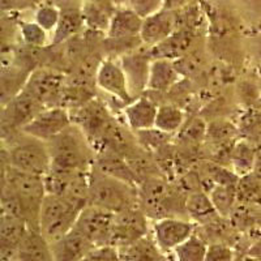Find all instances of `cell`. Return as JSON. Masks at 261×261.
<instances>
[{
	"label": "cell",
	"mask_w": 261,
	"mask_h": 261,
	"mask_svg": "<svg viewBox=\"0 0 261 261\" xmlns=\"http://www.w3.org/2000/svg\"><path fill=\"white\" fill-rule=\"evenodd\" d=\"M46 144L53 169L90 171L94 166L97 153L84 130L74 123Z\"/></svg>",
	"instance_id": "6da1fadb"
},
{
	"label": "cell",
	"mask_w": 261,
	"mask_h": 261,
	"mask_svg": "<svg viewBox=\"0 0 261 261\" xmlns=\"http://www.w3.org/2000/svg\"><path fill=\"white\" fill-rule=\"evenodd\" d=\"M3 187L8 188L20 202V216L30 228L39 230V212L47 195L45 176L33 175L13 167L4 166Z\"/></svg>",
	"instance_id": "7a4b0ae2"
},
{
	"label": "cell",
	"mask_w": 261,
	"mask_h": 261,
	"mask_svg": "<svg viewBox=\"0 0 261 261\" xmlns=\"http://www.w3.org/2000/svg\"><path fill=\"white\" fill-rule=\"evenodd\" d=\"M89 204L113 213L139 206V187L122 179L114 178L93 166L90 170Z\"/></svg>",
	"instance_id": "3957f363"
},
{
	"label": "cell",
	"mask_w": 261,
	"mask_h": 261,
	"mask_svg": "<svg viewBox=\"0 0 261 261\" xmlns=\"http://www.w3.org/2000/svg\"><path fill=\"white\" fill-rule=\"evenodd\" d=\"M85 206L64 196L47 193L39 212V231L50 242L57 241L74 227L79 214Z\"/></svg>",
	"instance_id": "277c9868"
},
{
	"label": "cell",
	"mask_w": 261,
	"mask_h": 261,
	"mask_svg": "<svg viewBox=\"0 0 261 261\" xmlns=\"http://www.w3.org/2000/svg\"><path fill=\"white\" fill-rule=\"evenodd\" d=\"M24 135L8 148L6 165L33 175L46 176L53 167L47 144L38 139Z\"/></svg>",
	"instance_id": "5b68a950"
},
{
	"label": "cell",
	"mask_w": 261,
	"mask_h": 261,
	"mask_svg": "<svg viewBox=\"0 0 261 261\" xmlns=\"http://www.w3.org/2000/svg\"><path fill=\"white\" fill-rule=\"evenodd\" d=\"M143 21L129 7H118L111 16L105 42L109 43V47H113L115 53H120V57L144 47L140 38Z\"/></svg>",
	"instance_id": "8992f818"
},
{
	"label": "cell",
	"mask_w": 261,
	"mask_h": 261,
	"mask_svg": "<svg viewBox=\"0 0 261 261\" xmlns=\"http://www.w3.org/2000/svg\"><path fill=\"white\" fill-rule=\"evenodd\" d=\"M90 171H73L51 167L45 176L47 193L64 196L79 204H89Z\"/></svg>",
	"instance_id": "52a82bcc"
},
{
	"label": "cell",
	"mask_w": 261,
	"mask_h": 261,
	"mask_svg": "<svg viewBox=\"0 0 261 261\" xmlns=\"http://www.w3.org/2000/svg\"><path fill=\"white\" fill-rule=\"evenodd\" d=\"M115 213L107 209L88 204L79 214L74 228L94 246L111 244Z\"/></svg>",
	"instance_id": "ba28073f"
},
{
	"label": "cell",
	"mask_w": 261,
	"mask_h": 261,
	"mask_svg": "<svg viewBox=\"0 0 261 261\" xmlns=\"http://www.w3.org/2000/svg\"><path fill=\"white\" fill-rule=\"evenodd\" d=\"M150 232L149 218L140 209V206L119 212L115 213V220H114L111 246L123 249Z\"/></svg>",
	"instance_id": "9c48e42d"
},
{
	"label": "cell",
	"mask_w": 261,
	"mask_h": 261,
	"mask_svg": "<svg viewBox=\"0 0 261 261\" xmlns=\"http://www.w3.org/2000/svg\"><path fill=\"white\" fill-rule=\"evenodd\" d=\"M73 124L72 114L63 106L46 107L21 132L41 141H50Z\"/></svg>",
	"instance_id": "30bf717a"
},
{
	"label": "cell",
	"mask_w": 261,
	"mask_h": 261,
	"mask_svg": "<svg viewBox=\"0 0 261 261\" xmlns=\"http://www.w3.org/2000/svg\"><path fill=\"white\" fill-rule=\"evenodd\" d=\"M195 232V222L181 217H166L154 221L151 226V237L165 255H170Z\"/></svg>",
	"instance_id": "8fae6325"
},
{
	"label": "cell",
	"mask_w": 261,
	"mask_h": 261,
	"mask_svg": "<svg viewBox=\"0 0 261 261\" xmlns=\"http://www.w3.org/2000/svg\"><path fill=\"white\" fill-rule=\"evenodd\" d=\"M22 90L45 107L59 106L58 99L64 90V80L58 72L38 68L32 71Z\"/></svg>",
	"instance_id": "7c38bea8"
},
{
	"label": "cell",
	"mask_w": 261,
	"mask_h": 261,
	"mask_svg": "<svg viewBox=\"0 0 261 261\" xmlns=\"http://www.w3.org/2000/svg\"><path fill=\"white\" fill-rule=\"evenodd\" d=\"M95 84L102 92L116 98L125 106L135 99L128 88L127 76L122 64L113 58H107L99 63L95 72Z\"/></svg>",
	"instance_id": "4fadbf2b"
},
{
	"label": "cell",
	"mask_w": 261,
	"mask_h": 261,
	"mask_svg": "<svg viewBox=\"0 0 261 261\" xmlns=\"http://www.w3.org/2000/svg\"><path fill=\"white\" fill-rule=\"evenodd\" d=\"M120 64L123 67L125 76H127L128 88L132 97H141L144 92L148 90L149 73L150 65L153 62L150 50L146 47L139 48L132 53L124 54L120 57Z\"/></svg>",
	"instance_id": "5bb4252c"
},
{
	"label": "cell",
	"mask_w": 261,
	"mask_h": 261,
	"mask_svg": "<svg viewBox=\"0 0 261 261\" xmlns=\"http://www.w3.org/2000/svg\"><path fill=\"white\" fill-rule=\"evenodd\" d=\"M43 109V105L28 94L27 92H20L17 95L4 103L3 124L11 129H22L28 123H30Z\"/></svg>",
	"instance_id": "9a60e30c"
},
{
	"label": "cell",
	"mask_w": 261,
	"mask_h": 261,
	"mask_svg": "<svg viewBox=\"0 0 261 261\" xmlns=\"http://www.w3.org/2000/svg\"><path fill=\"white\" fill-rule=\"evenodd\" d=\"M176 29H178L176 12L162 9L155 15L144 18L140 38L143 41L144 47L153 48L163 41H166Z\"/></svg>",
	"instance_id": "2e32d148"
},
{
	"label": "cell",
	"mask_w": 261,
	"mask_h": 261,
	"mask_svg": "<svg viewBox=\"0 0 261 261\" xmlns=\"http://www.w3.org/2000/svg\"><path fill=\"white\" fill-rule=\"evenodd\" d=\"M196 28L180 27L172 33L171 36L155 47L149 48L153 59H169L178 62L181 58H186L190 48L193 46L196 39Z\"/></svg>",
	"instance_id": "e0dca14e"
},
{
	"label": "cell",
	"mask_w": 261,
	"mask_h": 261,
	"mask_svg": "<svg viewBox=\"0 0 261 261\" xmlns=\"http://www.w3.org/2000/svg\"><path fill=\"white\" fill-rule=\"evenodd\" d=\"M3 261H55L51 242L36 228L29 231L21 241L15 253L9 260Z\"/></svg>",
	"instance_id": "ac0fdd59"
},
{
	"label": "cell",
	"mask_w": 261,
	"mask_h": 261,
	"mask_svg": "<svg viewBox=\"0 0 261 261\" xmlns=\"http://www.w3.org/2000/svg\"><path fill=\"white\" fill-rule=\"evenodd\" d=\"M158 107L160 106L151 98L145 95L135 98L123 110L128 128L135 132L154 128Z\"/></svg>",
	"instance_id": "d6986e66"
},
{
	"label": "cell",
	"mask_w": 261,
	"mask_h": 261,
	"mask_svg": "<svg viewBox=\"0 0 261 261\" xmlns=\"http://www.w3.org/2000/svg\"><path fill=\"white\" fill-rule=\"evenodd\" d=\"M51 247L55 261H81L95 246L73 227L59 239L51 242Z\"/></svg>",
	"instance_id": "ffe728a7"
},
{
	"label": "cell",
	"mask_w": 261,
	"mask_h": 261,
	"mask_svg": "<svg viewBox=\"0 0 261 261\" xmlns=\"http://www.w3.org/2000/svg\"><path fill=\"white\" fill-rule=\"evenodd\" d=\"M29 225L24 220L2 212V218H0L2 260H9L12 257L18 244L29 231Z\"/></svg>",
	"instance_id": "44dd1931"
},
{
	"label": "cell",
	"mask_w": 261,
	"mask_h": 261,
	"mask_svg": "<svg viewBox=\"0 0 261 261\" xmlns=\"http://www.w3.org/2000/svg\"><path fill=\"white\" fill-rule=\"evenodd\" d=\"M181 73L176 62L169 59H153L146 92L166 93L180 81Z\"/></svg>",
	"instance_id": "7402d4cb"
},
{
	"label": "cell",
	"mask_w": 261,
	"mask_h": 261,
	"mask_svg": "<svg viewBox=\"0 0 261 261\" xmlns=\"http://www.w3.org/2000/svg\"><path fill=\"white\" fill-rule=\"evenodd\" d=\"M85 28L81 6L65 4L60 7V18L57 29L54 30L51 45L57 46L76 37Z\"/></svg>",
	"instance_id": "603a6c76"
},
{
	"label": "cell",
	"mask_w": 261,
	"mask_h": 261,
	"mask_svg": "<svg viewBox=\"0 0 261 261\" xmlns=\"http://www.w3.org/2000/svg\"><path fill=\"white\" fill-rule=\"evenodd\" d=\"M186 214L188 220L202 225H208L221 217L217 213L209 193L199 190L192 191L186 197Z\"/></svg>",
	"instance_id": "cb8c5ba5"
},
{
	"label": "cell",
	"mask_w": 261,
	"mask_h": 261,
	"mask_svg": "<svg viewBox=\"0 0 261 261\" xmlns=\"http://www.w3.org/2000/svg\"><path fill=\"white\" fill-rule=\"evenodd\" d=\"M119 251L123 261H162L166 256L158 248L151 232Z\"/></svg>",
	"instance_id": "d4e9b609"
},
{
	"label": "cell",
	"mask_w": 261,
	"mask_h": 261,
	"mask_svg": "<svg viewBox=\"0 0 261 261\" xmlns=\"http://www.w3.org/2000/svg\"><path fill=\"white\" fill-rule=\"evenodd\" d=\"M81 9H83L85 28L94 33H99V34L106 36L114 11L97 3H92V2H83Z\"/></svg>",
	"instance_id": "484cf974"
},
{
	"label": "cell",
	"mask_w": 261,
	"mask_h": 261,
	"mask_svg": "<svg viewBox=\"0 0 261 261\" xmlns=\"http://www.w3.org/2000/svg\"><path fill=\"white\" fill-rule=\"evenodd\" d=\"M257 154L258 153L255 150V148L246 141H239L235 144L228 154L230 162L232 165V171L238 176H243L252 172Z\"/></svg>",
	"instance_id": "4316f807"
},
{
	"label": "cell",
	"mask_w": 261,
	"mask_h": 261,
	"mask_svg": "<svg viewBox=\"0 0 261 261\" xmlns=\"http://www.w3.org/2000/svg\"><path fill=\"white\" fill-rule=\"evenodd\" d=\"M186 123V115L180 107L171 103L161 105L158 107L155 125L157 129L162 130L167 135L178 134Z\"/></svg>",
	"instance_id": "83f0119b"
},
{
	"label": "cell",
	"mask_w": 261,
	"mask_h": 261,
	"mask_svg": "<svg viewBox=\"0 0 261 261\" xmlns=\"http://www.w3.org/2000/svg\"><path fill=\"white\" fill-rule=\"evenodd\" d=\"M211 200L213 202L217 213L221 217H230L234 213V209L238 204L237 186H225V184H216L212 186L208 191Z\"/></svg>",
	"instance_id": "f1b7e54d"
},
{
	"label": "cell",
	"mask_w": 261,
	"mask_h": 261,
	"mask_svg": "<svg viewBox=\"0 0 261 261\" xmlns=\"http://www.w3.org/2000/svg\"><path fill=\"white\" fill-rule=\"evenodd\" d=\"M208 242L199 234H193L176 247L170 255L174 261H205Z\"/></svg>",
	"instance_id": "f546056e"
},
{
	"label": "cell",
	"mask_w": 261,
	"mask_h": 261,
	"mask_svg": "<svg viewBox=\"0 0 261 261\" xmlns=\"http://www.w3.org/2000/svg\"><path fill=\"white\" fill-rule=\"evenodd\" d=\"M238 204L260 205L261 204V179L249 172L241 176L237 184Z\"/></svg>",
	"instance_id": "4dcf8cb0"
},
{
	"label": "cell",
	"mask_w": 261,
	"mask_h": 261,
	"mask_svg": "<svg viewBox=\"0 0 261 261\" xmlns=\"http://www.w3.org/2000/svg\"><path fill=\"white\" fill-rule=\"evenodd\" d=\"M20 36L27 47L42 48L48 43V36L41 25L36 21H21L18 24Z\"/></svg>",
	"instance_id": "1f68e13d"
},
{
	"label": "cell",
	"mask_w": 261,
	"mask_h": 261,
	"mask_svg": "<svg viewBox=\"0 0 261 261\" xmlns=\"http://www.w3.org/2000/svg\"><path fill=\"white\" fill-rule=\"evenodd\" d=\"M136 137L139 143L145 149L150 150H160L165 148L169 144V140L171 139V135H167L157 128H150V129L139 130L136 132Z\"/></svg>",
	"instance_id": "d6a6232c"
},
{
	"label": "cell",
	"mask_w": 261,
	"mask_h": 261,
	"mask_svg": "<svg viewBox=\"0 0 261 261\" xmlns=\"http://www.w3.org/2000/svg\"><path fill=\"white\" fill-rule=\"evenodd\" d=\"M60 18V8L54 4H42L36 11V22L47 33H54Z\"/></svg>",
	"instance_id": "836d02e7"
},
{
	"label": "cell",
	"mask_w": 261,
	"mask_h": 261,
	"mask_svg": "<svg viewBox=\"0 0 261 261\" xmlns=\"http://www.w3.org/2000/svg\"><path fill=\"white\" fill-rule=\"evenodd\" d=\"M179 139L186 144H199L201 140H204L208 134V125L201 122V119H193L190 124H186L181 127L178 132ZM176 134V135H178Z\"/></svg>",
	"instance_id": "e575fe53"
},
{
	"label": "cell",
	"mask_w": 261,
	"mask_h": 261,
	"mask_svg": "<svg viewBox=\"0 0 261 261\" xmlns=\"http://www.w3.org/2000/svg\"><path fill=\"white\" fill-rule=\"evenodd\" d=\"M81 261H123L119 248L111 244L95 246L86 253Z\"/></svg>",
	"instance_id": "d590c367"
},
{
	"label": "cell",
	"mask_w": 261,
	"mask_h": 261,
	"mask_svg": "<svg viewBox=\"0 0 261 261\" xmlns=\"http://www.w3.org/2000/svg\"><path fill=\"white\" fill-rule=\"evenodd\" d=\"M235 249L225 242H213L208 244L205 261H235Z\"/></svg>",
	"instance_id": "8d00e7d4"
},
{
	"label": "cell",
	"mask_w": 261,
	"mask_h": 261,
	"mask_svg": "<svg viewBox=\"0 0 261 261\" xmlns=\"http://www.w3.org/2000/svg\"><path fill=\"white\" fill-rule=\"evenodd\" d=\"M127 7L144 20L162 11L163 0H128Z\"/></svg>",
	"instance_id": "74e56055"
},
{
	"label": "cell",
	"mask_w": 261,
	"mask_h": 261,
	"mask_svg": "<svg viewBox=\"0 0 261 261\" xmlns=\"http://www.w3.org/2000/svg\"><path fill=\"white\" fill-rule=\"evenodd\" d=\"M196 3V0H163V9L167 11H180V9L190 7Z\"/></svg>",
	"instance_id": "f35d334b"
},
{
	"label": "cell",
	"mask_w": 261,
	"mask_h": 261,
	"mask_svg": "<svg viewBox=\"0 0 261 261\" xmlns=\"http://www.w3.org/2000/svg\"><path fill=\"white\" fill-rule=\"evenodd\" d=\"M83 2H92V3H97L99 6H103L106 8L111 9V11H115L116 6L114 0H83Z\"/></svg>",
	"instance_id": "ab89813d"
},
{
	"label": "cell",
	"mask_w": 261,
	"mask_h": 261,
	"mask_svg": "<svg viewBox=\"0 0 261 261\" xmlns=\"http://www.w3.org/2000/svg\"><path fill=\"white\" fill-rule=\"evenodd\" d=\"M252 172L257 176V178L261 179V153H258L257 154V158H256V162H255V166H253Z\"/></svg>",
	"instance_id": "60d3db41"
},
{
	"label": "cell",
	"mask_w": 261,
	"mask_h": 261,
	"mask_svg": "<svg viewBox=\"0 0 261 261\" xmlns=\"http://www.w3.org/2000/svg\"><path fill=\"white\" fill-rule=\"evenodd\" d=\"M256 55H257V59L261 62V38L258 39L257 45H256Z\"/></svg>",
	"instance_id": "b9f144b4"
},
{
	"label": "cell",
	"mask_w": 261,
	"mask_h": 261,
	"mask_svg": "<svg viewBox=\"0 0 261 261\" xmlns=\"http://www.w3.org/2000/svg\"><path fill=\"white\" fill-rule=\"evenodd\" d=\"M162 261H174V260H172L171 257H167V255H166V256H165V258H163Z\"/></svg>",
	"instance_id": "7bdbcfd3"
}]
</instances>
